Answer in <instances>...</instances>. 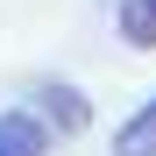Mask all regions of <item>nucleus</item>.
Segmentation results:
<instances>
[{
	"label": "nucleus",
	"instance_id": "f03ea898",
	"mask_svg": "<svg viewBox=\"0 0 156 156\" xmlns=\"http://www.w3.org/2000/svg\"><path fill=\"white\" fill-rule=\"evenodd\" d=\"M114 29L128 50H156V0H114Z\"/></svg>",
	"mask_w": 156,
	"mask_h": 156
},
{
	"label": "nucleus",
	"instance_id": "7ed1b4c3",
	"mask_svg": "<svg viewBox=\"0 0 156 156\" xmlns=\"http://www.w3.org/2000/svg\"><path fill=\"white\" fill-rule=\"evenodd\" d=\"M114 156H156V99H149V107H135V114L121 121Z\"/></svg>",
	"mask_w": 156,
	"mask_h": 156
},
{
	"label": "nucleus",
	"instance_id": "20e7f679",
	"mask_svg": "<svg viewBox=\"0 0 156 156\" xmlns=\"http://www.w3.org/2000/svg\"><path fill=\"white\" fill-rule=\"evenodd\" d=\"M36 99H50L57 128H78V121H85V99H78V92L64 85V78H43V85H36Z\"/></svg>",
	"mask_w": 156,
	"mask_h": 156
},
{
	"label": "nucleus",
	"instance_id": "f257e3e1",
	"mask_svg": "<svg viewBox=\"0 0 156 156\" xmlns=\"http://www.w3.org/2000/svg\"><path fill=\"white\" fill-rule=\"evenodd\" d=\"M0 156H50V121L29 107H7L0 114Z\"/></svg>",
	"mask_w": 156,
	"mask_h": 156
}]
</instances>
